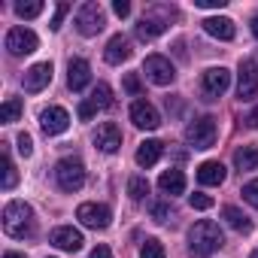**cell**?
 Segmentation results:
<instances>
[{
	"mask_svg": "<svg viewBox=\"0 0 258 258\" xmlns=\"http://www.w3.org/2000/svg\"><path fill=\"white\" fill-rule=\"evenodd\" d=\"M4 258H25V255H19V252H7Z\"/></svg>",
	"mask_w": 258,
	"mask_h": 258,
	"instance_id": "42",
	"label": "cell"
},
{
	"mask_svg": "<svg viewBox=\"0 0 258 258\" xmlns=\"http://www.w3.org/2000/svg\"><path fill=\"white\" fill-rule=\"evenodd\" d=\"M19 115H22V100L19 97H7L4 106H0V121L13 124V121H19Z\"/></svg>",
	"mask_w": 258,
	"mask_h": 258,
	"instance_id": "26",
	"label": "cell"
},
{
	"mask_svg": "<svg viewBox=\"0 0 258 258\" xmlns=\"http://www.w3.org/2000/svg\"><path fill=\"white\" fill-rule=\"evenodd\" d=\"M94 146H97L100 152H106V155L118 152V146H121V131H118L112 121L97 124V131H94Z\"/></svg>",
	"mask_w": 258,
	"mask_h": 258,
	"instance_id": "14",
	"label": "cell"
},
{
	"mask_svg": "<svg viewBox=\"0 0 258 258\" xmlns=\"http://www.w3.org/2000/svg\"><path fill=\"white\" fill-rule=\"evenodd\" d=\"M249 258H258V252H252V255H249Z\"/></svg>",
	"mask_w": 258,
	"mask_h": 258,
	"instance_id": "43",
	"label": "cell"
},
{
	"mask_svg": "<svg viewBox=\"0 0 258 258\" xmlns=\"http://www.w3.org/2000/svg\"><path fill=\"white\" fill-rule=\"evenodd\" d=\"M37 46H40V40L31 28H10V34H7L10 55H31V52H37Z\"/></svg>",
	"mask_w": 258,
	"mask_h": 258,
	"instance_id": "8",
	"label": "cell"
},
{
	"mask_svg": "<svg viewBox=\"0 0 258 258\" xmlns=\"http://www.w3.org/2000/svg\"><path fill=\"white\" fill-rule=\"evenodd\" d=\"M112 13H115L118 19H124V16H131V4H127V0H115V4H112Z\"/></svg>",
	"mask_w": 258,
	"mask_h": 258,
	"instance_id": "37",
	"label": "cell"
},
{
	"mask_svg": "<svg viewBox=\"0 0 258 258\" xmlns=\"http://www.w3.org/2000/svg\"><path fill=\"white\" fill-rule=\"evenodd\" d=\"M185 143L191 149H210L216 143V118L213 115H204V118H195L188 127H185Z\"/></svg>",
	"mask_w": 258,
	"mask_h": 258,
	"instance_id": "4",
	"label": "cell"
},
{
	"mask_svg": "<svg viewBox=\"0 0 258 258\" xmlns=\"http://www.w3.org/2000/svg\"><path fill=\"white\" fill-rule=\"evenodd\" d=\"M85 103H88L94 112H97V109L112 106V91H109V85H106V82H97V85H94V91H91V97H88Z\"/></svg>",
	"mask_w": 258,
	"mask_h": 258,
	"instance_id": "24",
	"label": "cell"
},
{
	"mask_svg": "<svg viewBox=\"0 0 258 258\" xmlns=\"http://www.w3.org/2000/svg\"><path fill=\"white\" fill-rule=\"evenodd\" d=\"M49 243L58 246V249H64V252H79L85 240H82V231H76L73 225H61V228H55L49 234Z\"/></svg>",
	"mask_w": 258,
	"mask_h": 258,
	"instance_id": "13",
	"label": "cell"
},
{
	"mask_svg": "<svg viewBox=\"0 0 258 258\" xmlns=\"http://www.w3.org/2000/svg\"><path fill=\"white\" fill-rule=\"evenodd\" d=\"M55 182H58V188L67 191V195L79 191V188L85 185V164H82L79 158H61V161L55 164Z\"/></svg>",
	"mask_w": 258,
	"mask_h": 258,
	"instance_id": "3",
	"label": "cell"
},
{
	"mask_svg": "<svg viewBox=\"0 0 258 258\" xmlns=\"http://www.w3.org/2000/svg\"><path fill=\"white\" fill-rule=\"evenodd\" d=\"M140 258H167V252H164V246H161V240H155V237H149L143 246H140Z\"/></svg>",
	"mask_w": 258,
	"mask_h": 258,
	"instance_id": "28",
	"label": "cell"
},
{
	"mask_svg": "<svg viewBox=\"0 0 258 258\" xmlns=\"http://www.w3.org/2000/svg\"><path fill=\"white\" fill-rule=\"evenodd\" d=\"M167 31V22H158V19H140V25H137V37L140 40H152V37H158V34H164Z\"/></svg>",
	"mask_w": 258,
	"mask_h": 258,
	"instance_id": "25",
	"label": "cell"
},
{
	"mask_svg": "<svg viewBox=\"0 0 258 258\" xmlns=\"http://www.w3.org/2000/svg\"><path fill=\"white\" fill-rule=\"evenodd\" d=\"M246 124H249V127H258V106H255V109L246 115Z\"/></svg>",
	"mask_w": 258,
	"mask_h": 258,
	"instance_id": "40",
	"label": "cell"
},
{
	"mask_svg": "<svg viewBox=\"0 0 258 258\" xmlns=\"http://www.w3.org/2000/svg\"><path fill=\"white\" fill-rule=\"evenodd\" d=\"M131 121L140 127V131H155V127L161 124V115H158V109L149 100H134L131 103Z\"/></svg>",
	"mask_w": 258,
	"mask_h": 258,
	"instance_id": "12",
	"label": "cell"
},
{
	"mask_svg": "<svg viewBox=\"0 0 258 258\" xmlns=\"http://www.w3.org/2000/svg\"><path fill=\"white\" fill-rule=\"evenodd\" d=\"M201 25H204V31H207L210 37H216V40H234V34H237L234 22L225 19V16H210V19H204Z\"/></svg>",
	"mask_w": 258,
	"mask_h": 258,
	"instance_id": "17",
	"label": "cell"
},
{
	"mask_svg": "<svg viewBox=\"0 0 258 258\" xmlns=\"http://www.w3.org/2000/svg\"><path fill=\"white\" fill-rule=\"evenodd\" d=\"M161 155H164V143L161 140H146L137 149V164L140 167H152V164H158Z\"/></svg>",
	"mask_w": 258,
	"mask_h": 258,
	"instance_id": "19",
	"label": "cell"
},
{
	"mask_svg": "<svg viewBox=\"0 0 258 258\" xmlns=\"http://www.w3.org/2000/svg\"><path fill=\"white\" fill-rule=\"evenodd\" d=\"M188 246H191V252H198V255H213L216 249L225 246V234H222V228H219L216 222L201 219V222H195L191 231H188Z\"/></svg>",
	"mask_w": 258,
	"mask_h": 258,
	"instance_id": "2",
	"label": "cell"
},
{
	"mask_svg": "<svg viewBox=\"0 0 258 258\" xmlns=\"http://www.w3.org/2000/svg\"><path fill=\"white\" fill-rule=\"evenodd\" d=\"M4 231H7L13 240L34 237V231H37V219H34L31 204H25V201H10V204L4 207Z\"/></svg>",
	"mask_w": 258,
	"mask_h": 258,
	"instance_id": "1",
	"label": "cell"
},
{
	"mask_svg": "<svg viewBox=\"0 0 258 258\" xmlns=\"http://www.w3.org/2000/svg\"><path fill=\"white\" fill-rule=\"evenodd\" d=\"M234 167L237 170H255L258 167V146H240L234 152Z\"/></svg>",
	"mask_w": 258,
	"mask_h": 258,
	"instance_id": "23",
	"label": "cell"
},
{
	"mask_svg": "<svg viewBox=\"0 0 258 258\" xmlns=\"http://www.w3.org/2000/svg\"><path fill=\"white\" fill-rule=\"evenodd\" d=\"M16 13H19V19H37L40 13H43V4L40 0H22V4H16Z\"/></svg>",
	"mask_w": 258,
	"mask_h": 258,
	"instance_id": "30",
	"label": "cell"
},
{
	"mask_svg": "<svg viewBox=\"0 0 258 258\" xmlns=\"http://www.w3.org/2000/svg\"><path fill=\"white\" fill-rule=\"evenodd\" d=\"M40 127L46 137H55V134H64L70 127V112L64 106H46L40 112Z\"/></svg>",
	"mask_w": 258,
	"mask_h": 258,
	"instance_id": "7",
	"label": "cell"
},
{
	"mask_svg": "<svg viewBox=\"0 0 258 258\" xmlns=\"http://www.w3.org/2000/svg\"><path fill=\"white\" fill-rule=\"evenodd\" d=\"M243 201H246L249 207H255V210H258V179H252V182H246V185H243Z\"/></svg>",
	"mask_w": 258,
	"mask_h": 258,
	"instance_id": "31",
	"label": "cell"
},
{
	"mask_svg": "<svg viewBox=\"0 0 258 258\" xmlns=\"http://www.w3.org/2000/svg\"><path fill=\"white\" fill-rule=\"evenodd\" d=\"M228 85H231V73L225 70V67H210V70H204V76H201V88H204V94L213 100V97H222L225 91H228Z\"/></svg>",
	"mask_w": 258,
	"mask_h": 258,
	"instance_id": "11",
	"label": "cell"
},
{
	"mask_svg": "<svg viewBox=\"0 0 258 258\" xmlns=\"http://www.w3.org/2000/svg\"><path fill=\"white\" fill-rule=\"evenodd\" d=\"M252 34H255V37H258V16H255V19H252Z\"/></svg>",
	"mask_w": 258,
	"mask_h": 258,
	"instance_id": "41",
	"label": "cell"
},
{
	"mask_svg": "<svg viewBox=\"0 0 258 258\" xmlns=\"http://www.w3.org/2000/svg\"><path fill=\"white\" fill-rule=\"evenodd\" d=\"M16 143H19V152H22L25 158H31V155H34V140H31V134H19V140H16Z\"/></svg>",
	"mask_w": 258,
	"mask_h": 258,
	"instance_id": "34",
	"label": "cell"
},
{
	"mask_svg": "<svg viewBox=\"0 0 258 258\" xmlns=\"http://www.w3.org/2000/svg\"><path fill=\"white\" fill-rule=\"evenodd\" d=\"M158 188H161L164 195H170V198H173V195H182V191H185V176H182V170H173V167L164 170V173L158 176Z\"/></svg>",
	"mask_w": 258,
	"mask_h": 258,
	"instance_id": "20",
	"label": "cell"
},
{
	"mask_svg": "<svg viewBox=\"0 0 258 258\" xmlns=\"http://www.w3.org/2000/svg\"><path fill=\"white\" fill-rule=\"evenodd\" d=\"M127 195H131L134 201H143L149 195V182L146 176H131V182H127Z\"/></svg>",
	"mask_w": 258,
	"mask_h": 258,
	"instance_id": "29",
	"label": "cell"
},
{
	"mask_svg": "<svg viewBox=\"0 0 258 258\" xmlns=\"http://www.w3.org/2000/svg\"><path fill=\"white\" fill-rule=\"evenodd\" d=\"M16 182H19V176H16V164H13V158H10V152L4 149V191H10V188H16Z\"/></svg>",
	"mask_w": 258,
	"mask_h": 258,
	"instance_id": "27",
	"label": "cell"
},
{
	"mask_svg": "<svg viewBox=\"0 0 258 258\" xmlns=\"http://www.w3.org/2000/svg\"><path fill=\"white\" fill-rule=\"evenodd\" d=\"M67 13H70V4H58V7H55V16H52V25H49V28H52V31H58Z\"/></svg>",
	"mask_w": 258,
	"mask_h": 258,
	"instance_id": "33",
	"label": "cell"
},
{
	"mask_svg": "<svg viewBox=\"0 0 258 258\" xmlns=\"http://www.w3.org/2000/svg\"><path fill=\"white\" fill-rule=\"evenodd\" d=\"M124 91H127V94H140V79H137L134 73L124 76Z\"/></svg>",
	"mask_w": 258,
	"mask_h": 258,
	"instance_id": "36",
	"label": "cell"
},
{
	"mask_svg": "<svg viewBox=\"0 0 258 258\" xmlns=\"http://www.w3.org/2000/svg\"><path fill=\"white\" fill-rule=\"evenodd\" d=\"M91 258H112V252H109V246L97 243V246H94V252H91Z\"/></svg>",
	"mask_w": 258,
	"mask_h": 258,
	"instance_id": "39",
	"label": "cell"
},
{
	"mask_svg": "<svg viewBox=\"0 0 258 258\" xmlns=\"http://www.w3.org/2000/svg\"><path fill=\"white\" fill-rule=\"evenodd\" d=\"M188 204H191V210H210V207H213V198L198 191V195H191V198H188Z\"/></svg>",
	"mask_w": 258,
	"mask_h": 258,
	"instance_id": "32",
	"label": "cell"
},
{
	"mask_svg": "<svg viewBox=\"0 0 258 258\" xmlns=\"http://www.w3.org/2000/svg\"><path fill=\"white\" fill-rule=\"evenodd\" d=\"M106 25V16H103V7L100 4H82L79 13H76V31L82 37H97Z\"/></svg>",
	"mask_w": 258,
	"mask_h": 258,
	"instance_id": "5",
	"label": "cell"
},
{
	"mask_svg": "<svg viewBox=\"0 0 258 258\" xmlns=\"http://www.w3.org/2000/svg\"><path fill=\"white\" fill-rule=\"evenodd\" d=\"M49 82H52V64H49V61H40V64H34L31 70H25V79H22L25 91H31V94L43 91Z\"/></svg>",
	"mask_w": 258,
	"mask_h": 258,
	"instance_id": "15",
	"label": "cell"
},
{
	"mask_svg": "<svg viewBox=\"0 0 258 258\" xmlns=\"http://www.w3.org/2000/svg\"><path fill=\"white\" fill-rule=\"evenodd\" d=\"M237 97L240 100H252L258 97V64L252 58L240 61V73H237Z\"/></svg>",
	"mask_w": 258,
	"mask_h": 258,
	"instance_id": "6",
	"label": "cell"
},
{
	"mask_svg": "<svg viewBox=\"0 0 258 258\" xmlns=\"http://www.w3.org/2000/svg\"><path fill=\"white\" fill-rule=\"evenodd\" d=\"M222 216H225V222H228L234 231H240V234H249V231H252V219H249L243 210H237V207H222Z\"/></svg>",
	"mask_w": 258,
	"mask_h": 258,
	"instance_id": "22",
	"label": "cell"
},
{
	"mask_svg": "<svg viewBox=\"0 0 258 258\" xmlns=\"http://www.w3.org/2000/svg\"><path fill=\"white\" fill-rule=\"evenodd\" d=\"M170 213H173V210H170L167 204H155V207H152V219H155V222H167Z\"/></svg>",
	"mask_w": 258,
	"mask_h": 258,
	"instance_id": "35",
	"label": "cell"
},
{
	"mask_svg": "<svg viewBox=\"0 0 258 258\" xmlns=\"http://www.w3.org/2000/svg\"><path fill=\"white\" fill-rule=\"evenodd\" d=\"M228 4V0H195V7H201V10H222Z\"/></svg>",
	"mask_w": 258,
	"mask_h": 258,
	"instance_id": "38",
	"label": "cell"
},
{
	"mask_svg": "<svg viewBox=\"0 0 258 258\" xmlns=\"http://www.w3.org/2000/svg\"><path fill=\"white\" fill-rule=\"evenodd\" d=\"M76 219H79L85 228L103 231V228H109L112 213H109V207H103V204H82V207L76 210Z\"/></svg>",
	"mask_w": 258,
	"mask_h": 258,
	"instance_id": "10",
	"label": "cell"
},
{
	"mask_svg": "<svg viewBox=\"0 0 258 258\" xmlns=\"http://www.w3.org/2000/svg\"><path fill=\"white\" fill-rule=\"evenodd\" d=\"M88 82H91V67H88V61L73 58V61L67 64V85H70L73 91H82Z\"/></svg>",
	"mask_w": 258,
	"mask_h": 258,
	"instance_id": "16",
	"label": "cell"
},
{
	"mask_svg": "<svg viewBox=\"0 0 258 258\" xmlns=\"http://www.w3.org/2000/svg\"><path fill=\"white\" fill-rule=\"evenodd\" d=\"M103 58H106V64H121V61L131 58V43H127V37H121V34L109 37V43L103 49Z\"/></svg>",
	"mask_w": 258,
	"mask_h": 258,
	"instance_id": "18",
	"label": "cell"
},
{
	"mask_svg": "<svg viewBox=\"0 0 258 258\" xmlns=\"http://www.w3.org/2000/svg\"><path fill=\"white\" fill-rule=\"evenodd\" d=\"M198 182L201 185H222L225 182V167L219 161H204L198 167Z\"/></svg>",
	"mask_w": 258,
	"mask_h": 258,
	"instance_id": "21",
	"label": "cell"
},
{
	"mask_svg": "<svg viewBox=\"0 0 258 258\" xmlns=\"http://www.w3.org/2000/svg\"><path fill=\"white\" fill-rule=\"evenodd\" d=\"M143 73H146L155 85H170V82L176 79V70H173V64H170L164 55H149V58L143 61Z\"/></svg>",
	"mask_w": 258,
	"mask_h": 258,
	"instance_id": "9",
	"label": "cell"
}]
</instances>
